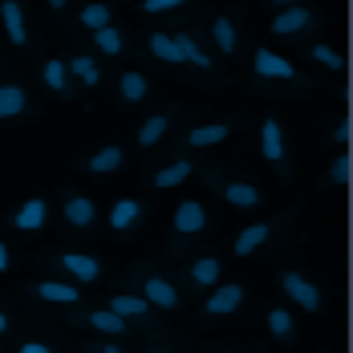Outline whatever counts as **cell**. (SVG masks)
I'll list each match as a JSON object with an SVG mask.
<instances>
[{
	"label": "cell",
	"mask_w": 353,
	"mask_h": 353,
	"mask_svg": "<svg viewBox=\"0 0 353 353\" xmlns=\"http://www.w3.org/2000/svg\"><path fill=\"white\" fill-rule=\"evenodd\" d=\"M122 167H126V150H122L118 142H106V146H98L94 154L81 159V171H85V175H114V171H122Z\"/></svg>",
	"instance_id": "5bb4252c"
},
{
	"label": "cell",
	"mask_w": 353,
	"mask_h": 353,
	"mask_svg": "<svg viewBox=\"0 0 353 353\" xmlns=\"http://www.w3.org/2000/svg\"><path fill=\"white\" fill-rule=\"evenodd\" d=\"M281 288H284L288 301H296V305L309 309V313H321V305H325V301H321V288L309 281V276H301L296 268H284L281 272Z\"/></svg>",
	"instance_id": "52a82bcc"
},
{
	"label": "cell",
	"mask_w": 353,
	"mask_h": 353,
	"mask_svg": "<svg viewBox=\"0 0 353 353\" xmlns=\"http://www.w3.org/2000/svg\"><path fill=\"white\" fill-rule=\"evenodd\" d=\"M232 122H203V126H191L187 134H183V142L191 146V150H208V146H219V142L232 139Z\"/></svg>",
	"instance_id": "d6986e66"
},
{
	"label": "cell",
	"mask_w": 353,
	"mask_h": 353,
	"mask_svg": "<svg viewBox=\"0 0 353 353\" xmlns=\"http://www.w3.org/2000/svg\"><path fill=\"white\" fill-rule=\"evenodd\" d=\"M146 353H175V350H146Z\"/></svg>",
	"instance_id": "60d3db41"
},
{
	"label": "cell",
	"mask_w": 353,
	"mask_h": 353,
	"mask_svg": "<svg viewBox=\"0 0 353 353\" xmlns=\"http://www.w3.org/2000/svg\"><path fill=\"white\" fill-rule=\"evenodd\" d=\"M8 228H17V232H45L49 228V199L45 195L25 199L17 212L8 215Z\"/></svg>",
	"instance_id": "7c38bea8"
},
{
	"label": "cell",
	"mask_w": 353,
	"mask_h": 353,
	"mask_svg": "<svg viewBox=\"0 0 353 353\" xmlns=\"http://www.w3.org/2000/svg\"><path fill=\"white\" fill-rule=\"evenodd\" d=\"M12 353H57V350H53V345H45V341H21Z\"/></svg>",
	"instance_id": "8d00e7d4"
},
{
	"label": "cell",
	"mask_w": 353,
	"mask_h": 353,
	"mask_svg": "<svg viewBox=\"0 0 353 353\" xmlns=\"http://www.w3.org/2000/svg\"><path fill=\"white\" fill-rule=\"evenodd\" d=\"M85 353H126V350H118L114 341H90V345H85Z\"/></svg>",
	"instance_id": "74e56055"
},
{
	"label": "cell",
	"mask_w": 353,
	"mask_h": 353,
	"mask_svg": "<svg viewBox=\"0 0 353 353\" xmlns=\"http://www.w3.org/2000/svg\"><path fill=\"white\" fill-rule=\"evenodd\" d=\"M130 281L139 284V296L154 313H175L179 305H183L179 284L171 276H163V272H142V264H139V268H130Z\"/></svg>",
	"instance_id": "6da1fadb"
},
{
	"label": "cell",
	"mask_w": 353,
	"mask_h": 353,
	"mask_svg": "<svg viewBox=\"0 0 353 353\" xmlns=\"http://www.w3.org/2000/svg\"><path fill=\"white\" fill-rule=\"evenodd\" d=\"M175 8H183V0H146L142 4V12H150V17H167Z\"/></svg>",
	"instance_id": "e575fe53"
},
{
	"label": "cell",
	"mask_w": 353,
	"mask_h": 353,
	"mask_svg": "<svg viewBox=\"0 0 353 353\" xmlns=\"http://www.w3.org/2000/svg\"><path fill=\"white\" fill-rule=\"evenodd\" d=\"M212 41H215V49H219L223 57H236V53H240V29H236V21H232V17H215L212 21Z\"/></svg>",
	"instance_id": "484cf974"
},
{
	"label": "cell",
	"mask_w": 353,
	"mask_h": 353,
	"mask_svg": "<svg viewBox=\"0 0 353 353\" xmlns=\"http://www.w3.org/2000/svg\"><path fill=\"white\" fill-rule=\"evenodd\" d=\"M313 21H317L313 8H305V4H284L281 12L272 17V33L276 37H301V33L313 29Z\"/></svg>",
	"instance_id": "4fadbf2b"
},
{
	"label": "cell",
	"mask_w": 353,
	"mask_h": 353,
	"mask_svg": "<svg viewBox=\"0 0 353 353\" xmlns=\"http://www.w3.org/2000/svg\"><path fill=\"white\" fill-rule=\"evenodd\" d=\"M272 232H281V219H264V223H252V228H244V232L236 236V244H232L236 260H248L256 248H264L268 240H272Z\"/></svg>",
	"instance_id": "e0dca14e"
},
{
	"label": "cell",
	"mask_w": 353,
	"mask_h": 353,
	"mask_svg": "<svg viewBox=\"0 0 353 353\" xmlns=\"http://www.w3.org/2000/svg\"><path fill=\"white\" fill-rule=\"evenodd\" d=\"M70 325H77V329H94V333H106V337H130V333H134L122 317H114L106 305H102V309H85V313H70Z\"/></svg>",
	"instance_id": "5b68a950"
},
{
	"label": "cell",
	"mask_w": 353,
	"mask_h": 353,
	"mask_svg": "<svg viewBox=\"0 0 353 353\" xmlns=\"http://www.w3.org/2000/svg\"><path fill=\"white\" fill-rule=\"evenodd\" d=\"M146 53H150L154 61H163V65H183L175 37H171V33H163V29H154V33L146 37Z\"/></svg>",
	"instance_id": "f1b7e54d"
},
{
	"label": "cell",
	"mask_w": 353,
	"mask_h": 353,
	"mask_svg": "<svg viewBox=\"0 0 353 353\" xmlns=\"http://www.w3.org/2000/svg\"><path fill=\"white\" fill-rule=\"evenodd\" d=\"M219 195H223L228 208H240V212L260 208V187H252L244 179H223V183H219Z\"/></svg>",
	"instance_id": "44dd1931"
},
{
	"label": "cell",
	"mask_w": 353,
	"mask_h": 353,
	"mask_svg": "<svg viewBox=\"0 0 353 353\" xmlns=\"http://www.w3.org/2000/svg\"><path fill=\"white\" fill-rule=\"evenodd\" d=\"M350 134H353V126H350V114H345V118L333 126V142H341V146L350 150Z\"/></svg>",
	"instance_id": "d590c367"
},
{
	"label": "cell",
	"mask_w": 353,
	"mask_h": 353,
	"mask_svg": "<svg viewBox=\"0 0 353 353\" xmlns=\"http://www.w3.org/2000/svg\"><path fill=\"white\" fill-rule=\"evenodd\" d=\"M8 325H12V321H8V313H0V337L8 333Z\"/></svg>",
	"instance_id": "ab89813d"
},
{
	"label": "cell",
	"mask_w": 353,
	"mask_h": 353,
	"mask_svg": "<svg viewBox=\"0 0 353 353\" xmlns=\"http://www.w3.org/2000/svg\"><path fill=\"white\" fill-rule=\"evenodd\" d=\"M106 309L114 313V317H122L130 329H154V333H167V325L159 321V313L142 301L139 292H114L106 301Z\"/></svg>",
	"instance_id": "7a4b0ae2"
},
{
	"label": "cell",
	"mask_w": 353,
	"mask_h": 353,
	"mask_svg": "<svg viewBox=\"0 0 353 353\" xmlns=\"http://www.w3.org/2000/svg\"><path fill=\"white\" fill-rule=\"evenodd\" d=\"M212 353H240V350H212Z\"/></svg>",
	"instance_id": "b9f144b4"
},
{
	"label": "cell",
	"mask_w": 353,
	"mask_h": 353,
	"mask_svg": "<svg viewBox=\"0 0 353 353\" xmlns=\"http://www.w3.org/2000/svg\"><path fill=\"white\" fill-rule=\"evenodd\" d=\"M171 126H175V110L150 114V118H146V122L139 126V134H134V139H139V146H142V150H154L159 142L167 139V130H171Z\"/></svg>",
	"instance_id": "603a6c76"
},
{
	"label": "cell",
	"mask_w": 353,
	"mask_h": 353,
	"mask_svg": "<svg viewBox=\"0 0 353 353\" xmlns=\"http://www.w3.org/2000/svg\"><path fill=\"white\" fill-rule=\"evenodd\" d=\"M53 264L61 272H70L77 284H98L102 281V260L98 256H85V252H57Z\"/></svg>",
	"instance_id": "9c48e42d"
},
{
	"label": "cell",
	"mask_w": 353,
	"mask_h": 353,
	"mask_svg": "<svg viewBox=\"0 0 353 353\" xmlns=\"http://www.w3.org/2000/svg\"><path fill=\"white\" fill-rule=\"evenodd\" d=\"M61 219H65V228H73V232H90V228L98 223V203H94L90 195L65 191V199H61Z\"/></svg>",
	"instance_id": "30bf717a"
},
{
	"label": "cell",
	"mask_w": 353,
	"mask_h": 353,
	"mask_svg": "<svg viewBox=\"0 0 353 353\" xmlns=\"http://www.w3.org/2000/svg\"><path fill=\"white\" fill-rule=\"evenodd\" d=\"M175 37V45H179V57L187 61V65H195V70H212V57H208V49L195 41V33H187V29H179Z\"/></svg>",
	"instance_id": "83f0119b"
},
{
	"label": "cell",
	"mask_w": 353,
	"mask_h": 353,
	"mask_svg": "<svg viewBox=\"0 0 353 353\" xmlns=\"http://www.w3.org/2000/svg\"><path fill=\"white\" fill-rule=\"evenodd\" d=\"M350 179H353V159H350V150H345V154H337L329 163V183L333 187H350Z\"/></svg>",
	"instance_id": "836d02e7"
},
{
	"label": "cell",
	"mask_w": 353,
	"mask_h": 353,
	"mask_svg": "<svg viewBox=\"0 0 353 353\" xmlns=\"http://www.w3.org/2000/svg\"><path fill=\"white\" fill-rule=\"evenodd\" d=\"M191 175H195L191 159H171L167 167H159V171L150 175V187H154V191H171V187H179V183H187Z\"/></svg>",
	"instance_id": "cb8c5ba5"
},
{
	"label": "cell",
	"mask_w": 353,
	"mask_h": 353,
	"mask_svg": "<svg viewBox=\"0 0 353 353\" xmlns=\"http://www.w3.org/2000/svg\"><path fill=\"white\" fill-rule=\"evenodd\" d=\"M309 61H317V65H325L329 73H341L345 70V57L333 49V45H325V41H317V45H309Z\"/></svg>",
	"instance_id": "d6a6232c"
},
{
	"label": "cell",
	"mask_w": 353,
	"mask_h": 353,
	"mask_svg": "<svg viewBox=\"0 0 353 353\" xmlns=\"http://www.w3.org/2000/svg\"><path fill=\"white\" fill-rule=\"evenodd\" d=\"M37 301H49V305H61V309H73L81 301V288L77 284H65V281H33L29 284Z\"/></svg>",
	"instance_id": "ac0fdd59"
},
{
	"label": "cell",
	"mask_w": 353,
	"mask_h": 353,
	"mask_svg": "<svg viewBox=\"0 0 353 353\" xmlns=\"http://www.w3.org/2000/svg\"><path fill=\"white\" fill-rule=\"evenodd\" d=\"M252 73H256V81H296V70H292V61L281 57V53H272V49H256L252 53Z\"/></svg>",
	"instance_id": "8992f818"
},
{
	"label": "cell",
	"mask_w": 353,
	"mask_h": 353,
	"mask_svg": "<svg viewBox=\"0 0 353 353\" xmlns=\"http://www.w3.org/2000/svg\"><path fill=\"white\" fill-rule=\"evenodd\" d=\"M94 49H98L102 57H118V53H126V33H122L118 25H110L102 33H94Z\"/></svg>",
	"instance_id": "1f68e13d"
},
{
	"label": "cell",
	"mask_w": 353,
	"mask_h": 353,
	"mask_svg": "<svg viewBox=\"0 0 353 353\" xmlns=\"http://www.w3.org/2000/svg\"><path fill=\"white\" fill-rule=\"evenodd\" d=\"M150 98V77L142 70H126L118 73V102L122 106H142Z\"/></svg>",
	"instance_id": "ffe728a7"
},
{
	"label": "cell",
	"mask_w": 353,
	"mask_h": 353,
	"mask_svg": "<svg viewBox=\"0 0 353 353\" xmlns=\"http://www.w3.org/2000/svg\"><path fill=\"white\" fill-rule=\"evenodd\" d=\"M244 284H236V281H228V284H215L212 288V296L203 301V317H232L240 305H244Z\"/></svg>",
	"instance_id": "8fae6325"
},
{
	"label": "cell",
	"mask_w": 353,
	"mask_h": 353,
	"mask_svg": "<svg viewBox=\"0 0 353 353\" xmlns=\"http://www.w3.org/2000/svg\"><path fill=\"white\" fill-rule=\"evenodd\" d=\"M208 228H212V219H208V208H203L199 199H183V203L175 208V215H171V236H175V248L199 240Z\"/></svg>",
	"instance_id": "3957f363"
},
{
	"label": "cell",
	"mask_w": 353,
	"mask_h": 353,
	"mask_svg": "<svg viewBox=\"0 0 353 353\" xmlns=\"http://www.w3.org/2000/svg\"><path fill=\"white\" fill-rule=\"evenodd\" d=\"M41 81H45L57 98H65V102L73 98V77H70V65H65L61 57H45V61H41Z\"/></svg>",
	"instance_id": "7402d4cb"
},
{
	"label": "cell",
	"mask_w": 353,
	"mask_h": 353,
	"mask_svg": "<svg viewBox=\"0 0 353 353\" xmlns=\"http://www.w3.org/2000/svg\"><path fill=\"white\" fill-rule=\"evenodd\" d=\"M33 110V98L21 81H0V122H12V118H25Z\"/></svg>",
	"instance_id": "2e32d148"
},
{
	"label": "cell",
	"mask_w": 353,
	"mask_h": 353,
	"mask_svg": "<svg viewBox=\"0 0 353 353\" xmlns=\"http://www.w3.org/2000/svg\"><path fill=\"white\" fill-rule=\"evenodd\" d=\"M142 223H146V203L142 199H118L110 208V232L122 236V240H130Z\"/></svg>",
	"instance_id": "ba28073f"
},
{
	"label": "cell",
	"mask_w": 353,
	"mask_h": 353,
	"mask_svg": "<svg viewBox=\"0 0 353 353\" xmlns=\"http://www.w3.org/2000/svg\"><path fill=\"white\" fill-rule=\"evenodd\" d=\"M8 268H12V248H8L4 240H0V276H4Z\"/></svg>",
	"instance_id": "f35d334b"
},
{
	"label": "cell",
	"mask_w": 353,
	"mask_h": 353,
	"mask_svg": "<svg viewBox=\"0 0 353 353\" xmlns=\"http://www.w3.org/2000/svg\"><path fill=\"white\" fill-rule=\"evenodd\" d=\"M223 276V260L219 256H199V260H191V268H187V281L195 284V288H215Z\"/></svg>",
	"instance_id": "d4e9b609"
},
{
	"label": "cell",
	"mask_w": 353,
	"mask_h": 353,
	"mask_svg": "<svg viewBox=\"0 0 353 353\" xmlns=\"http://www.w3.org/2000/svg\"><path fill=\"white\" fill-rule=\"evenodd\" d=\"M268 333L276 337V341H284V345H292L296 341V321H292V313L288 309H268Z\"/></svg>",
	"instance_id": "4dcf8cb0"
},
{
	"label": "cell",
	"mask_w": 353,
	"mask_h": 353,
	"mask_svg": "<svg viewBox=\"0 0 353 353\" xmlns=\"http://www.w3.org/2000/svg\"><path fill=\"white\" fill-rule=\"evenodd\" d=\"M65 65H70V77H77L85 90H98V85H102V65H98V57H90V53H73Z\"/></svg>",
	"instance_id": "4316f807"
},
{
	"label": "cell",
	"mask_w": 353,
	"mask_h": 353,
	"mask_svg": "<svg viewBox=\"0 0 353 353\" xmlns=\"http://www.w3.org/2000/svg\"><path fill=\"white\" fill-rule=\"evenodd\" d=\"M77 21H81L85 33H102V29L114 25V8H110V4H85V8L77 12Z\"/></svg>",
	"instance_id": "f546056e"
},
{
	"label": "cell",
	"mask_w": 353,
	"mask_h": 353,
	"mask_svg": "<svg viewBox=\"0 0 353 353\" xmlns=\"http://www.w3.org/2000/svg\"><path fill=\"white\" fill-rule=\"evenodd\" d=\"M0 25H4V33H8V45H17V49H29V45H33V41H29L25 8H21L17 0H0Z\"/></svg>",
	"instance_id": "9a60e30c"
},
{
	"label": "cell",
	"mask_w": 353,
	"mask_h": 353,
	"mask_svg": "<svg viewBox=\"0 0 353 353\" xmlns=\"http://www.w3.org/2000/svg\"><path fill=\"white\" fill-rule=\"evenodd\" d=\"M260 154H264V163L268 167H288V142H284V126L276 114H264V122H260Z\"/></svg>",
	"instance_id": "277c9868"
}]
</instances>
